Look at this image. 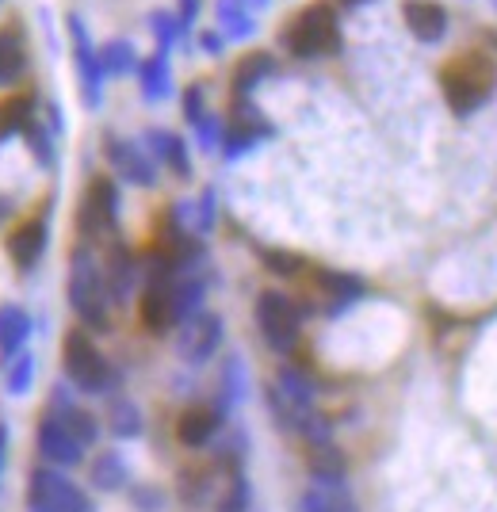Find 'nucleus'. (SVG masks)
<instances>
[{
	"instance_id": "obj_1",
	"label": "nucleus",
	"mask_w": 497,
	"mask_h": 512,
	"mask_svg": "<svg viewBox=\"0 0 497 512\" xmlns=\"http://www.w3.org/2000/svg\"><path fill=\"white\" fill-rule=\"evenodd\" d=\"M65 299L69 310L77 314L81 329L88 333H104L111 325V299L108 283H104V268L92 256V245H77V253L69 256V279H65Z\"/></svg>"
},
{
	"instance_id": "obj_2",
	"label": "nucleus",
	"mask_w": 497,
	"mask_h": 512,
	"mask_svg": "<svg viewBox=\"0 0 497 512\" xmlns=\"http://www.w3.org/2000/svg\"><path fill=\"white\" fill-rule=\"evenodd\" d=\"M497 85V65L490 54L482 50H463L452 62L440 69V88H444V104L455 115H471L494 96Z\"/></svg>"
},
{
	"instance_id": "obj_3",
	"label": "nucleus",
	"mask_w": 497,
	"mask_h": 512,
	"mask_svg": "<svg viewBox=\"0 0 497 512\" xmlns=\"http://www.w3.org/2000/svg\"><path fill=\"white\" fill-rule=\"evenodd\" d=\"M62 367H65V379L77 386L81 394H92V398H104V394H111V386H115V371H111L108 356L96 348L88 329H69L65 333Z\"/></svg>"
},
{
	"instance_id": "obj_4",
	"label": "nucleus",
	"mask_w": 497,
	"mask_h": 512,
	"mask_svg": "<svg viewBox=\"0 0 497 512\" xmlns=\"http://www.w3.org/2000/svg\"><path fill=\"white\" fill-rule=\"evenodd\" d=\"M283 46L291 58H325V54H337L341 50V23L337 12L329 4H310L303 8L295 20L283 27Z\"/></svg>"
},
{
	"instance_id": "obj_5",
	"label": "nucleus",
	"mask_w": 497,
	"mask_h": 512,
	"mask_svg": "<svg viewBox=\"0 0 497 512\" xmlns=\"http://www.w3.org/2000/svg\"><path fill=\"white\" fill-rule=\"evenodd\" d=\"M27 509L31 512H96V501L77 486L65 470L35 467L27 478Z\"/></svg>"
},
{
	"instance_id": "obj_6",
	"label": "nucleus",
	"mask_w": 497,
	"mask_h": 512,
	"mask_svg": "<svg viewBox=\"0 0 497 512\" xmlns=\"http://www.w3.org/2000/svg\"><path fill=\"white\" fill-rule=\"evenodd\" d=\"M119 222V188L111 176H92L85 195H81V211H77V234L81 245H100L115 237Z\"/></svg>"
},
{
	"instance_id": "obj_7",
	"label": "nucleus",
	"mask_w": 497,
	"mask_h": 512,
	"mask_svg": "<svg viewBox=\"0 0 497 512\" xmlns=\"http://www.w3.org/2000/svg\"><path fill=\"white\" fill-rule=\"evenodd\" d=\"M253 314H257V329L264 344L272 352H280V356H287L299 344V337H303V310L295 306V299H287L283 291H260Z\"/></svg>"
},
{
	"instance_id": "obj_8",
	"label": "nucleus",
	"mask_w": 497,
	"mask_h": 512,
	"mask_svg": "<svg viewBox=\"0 0 497 512\" xmlns=\"http://www.w3.org/2000/svg\"><path fill=\"white\" fill-rule=\"evenodd\" d=\"M85 444L62 425V417L43 413L39 425H35V455L43 459V467L54 470H73L85 463Z\"/></svg>"
},
{
	"instance_id": "obj_9",
	"label": "nucleus",
	"mask_w": 497,
	"mask_h": 512,
	"mask_svg": "<svg viewBox=\"0 0 497 512\" xmlns=\"http://www.w3.org/2000/svg\"><path fill=\"white\" fill-rule=\"evenodd\" d=\"M218 344H222V318L211 314V310H199L176 333V352H180V360L192 363V367L211 360L218 352Z\"/></svg>"
},
{
	"instance_id": "obj_10",
	"label": "nucleus",
	"mask_w": 497,
	"mask_h": 512,
	"mask_svg": "<svg viewBox=\"0 0 497 512\" xmlns=\"http://www.w3.org/2000/svg\"><path fill=\"white\" fill-rule=\"evenodd\" d=\"M46 245H50V226H46L43 214L23 218L20 226H12V234L4 237V253H8V260H12L20 272H31V268L43 260Z\"/></svg>"
},
{
	"instance_id": "obj_11",
	"label": "nucleus",
	"mask_w": 497,
	"mask_h": 512,
	"mask_svg": "<svg viewBox=\"0 0 497 512\" xmlns=\"http://www.w3.org/2000/svg\"><path fill=\"white\" fill-rule=\"evenodd\" d=\"M268 134H272V127L260 115V107L249 104V100H234L230 123L222 127V150H226V157H241L249 146H257L260 138H268Z\"/></svg>"
},
{
	"instance_id": "obj_12",
	"label": "nucleus",
	"mask_w": 497,
	"mask_h": 512,
	"mask_svg": "<svg viewBox=\"0 0 497 512\" xmlns=\"http://www.w3.org/2000/svg\"><path fill=\"white\" fill-rule=\"evenodd\" d=\"M69 35H73V58H77V73H81V92H85L88 107H100V92H104V65H100V50L88 39L85 23L69 16Z\"/></svg>"
},
{
	"instance_id": "obj_13",
	"label": "nucleus",
	"mask_w": 497,
	"mask_h": 512,
	"mask_svg": "<svg viewBox=\"0 0 497 512\" xmlns=\"http://www.w3.org/2000/svg\"><path fill=\"white\" fill-rule=\"evenodd\" d=\"M104 153H108L111 169L119 172L127 184H138V188L157 184V165L142 146H134L127 138H104Z\"/></svg>"
},
{
	"instance_id": "obj_14",
	"label": "nucleus",
	"mask_w": 497,
	"mask_h": 512,
	"mask_svg": "<svg viewBox=\"0 0 497 512\" xmlns=\"http://www.w3.org/2000/svg\"><path fill=\"white\" fill-rule=\"evenodd\" d=\"M402 20H406L417 43H440L448 35V12L436 0H406L402 4Z\"/></svg>"
},
{
	"instance_id": "obj_15",
	"label": "nucleus",
	"mask_w": 497,
	"mask_h": 512,
	"mask_svg": "<svg viewBox=\"0 0 497 512\" xmlns=\"http://www.w3.org/2000/svg\"><path fill=\"white\" fill-rule=\"evenodd\" d=\"M218 428H222V409H211V406H188L180 417H176V440L184 444V448H207L211 440L218 436Z\"/></svg>"
},
{
	"instance_id": "obj_16",
	"label": "nucleus",
	"mask_w": 497,
	"mask_h": 512,
	"mask_svg": "<svg viewBox=\"0 0 497 512\" xmlns=\"http://www.w3.org/2000/svg\"><path fill=\"white\" fill-rule=\"evenodd\" d=\"M100 268H104V283H108L111 299L123 302L134 291V283H138V264H134V256L127 253V245L119 241V237H111L108 241V253L100 260Z\"/></svg>"
},
{
	"instance_id": "obj_17",
	"label": "nucleus",
	"mask_w": 497,
	"mask_h": 512,
	"mask_svg": "<svg viewBox=\"0 0 497 512\" xmlns=\"http://www.w3.org/2000/svg\"><path fill=\"white\" fill-rule=\"evenodd\" d=\"M138 318L150 333H165V329L180 325L173 306V283H146V291L138 299Z\"/></svg>"
},
{
	"instance_id": "obj_18",
	"label": "nucleus",
	"mask_w": 497,
	"mask_h": 512,
	"mask_svg": "<svg viewBox=\"0 0 497 512\" xmlns=\"http://www.w3.org/2000/svg\"><path fill=\"white\" fill-rule=\"evenodd\" d=\"M46 413H54V417H62V425L85 444L92 448L96 444V436H100V421H96V413H88L85 406H77L65 390H54V398H50V409Z\"/></svg>"
},
{
	"instance_id": "obj_19",
	"label": "nucleus",
	"mask_w": 497,
	"mask_h": 512,
	"mask_svg": "<svg viewBox=\"0 0 497 512\" xmlns=\"http://www.w3.org/2000/svg\"><path fill=\"white\" fill-rule=\"evenodd\" d=\"M88 482H92V490H100V493L123 490V486L130 482L127 459H123V455H119L115 448L100 451V455L92 459V467H88Z\"/></svg>"
},
{
	"instance_id": "obj_20",
	"label": "nucleus",
	"mask_w": 497,
	"mask_h": 512,
	"mask_svg": "<svg viewBox=\"0 0 497 512\" xmlns=\"http://www.w3.org/2000/svg\"><path fill=\"white\" fill-rule=\"evenodd\" d=\"M314 283H318V291H322L325 299L333 302V310H345V306H352L364 295V279L348 276V272H333V268H318Z\"/></svg>"
},
{
	"instance_id": "obj_21",
	"label": "nucleus",
	"mask_w": 497,
	"mask_h": 512,
	"mask_svg": "<svg viewBox=\"0 0 497 512\" xmlns=\"http://www.w3.org/2000/svg\"><path fill=\"white\" fill-rule=\"evenodd\" d=\"M146 146L153 150V157L161 161V165H169L176 176H192V157H188V146H184V138H176L173 130H150L146 134Z\"/></svg>"
},
{
	"instance_id": "obj_22",
	"label": "nucleus",
	"mask_w": 497,
	"mask_h": 512,
	"mask_svg": "<svg viewBox=\"0 0 497 512\" xmlns=\"http://www.w3.org/2000/svg\"><path fill=\"white\" fill-rule=\"evenodd\" d=\"M31 119H39L31 92H12V96H4V100H0V142L23 134V130L31 127Z\"/></svg>"
},
{
	"instance_id": "obj_23",
	"label": "nucleus",
	"mask_w": 497,
	"mask_h": 512,
	"mask_svg": "<svg viewBox=\"0 0 497 512\" xmlns=\"http://www.w3.org/2000/svg\"><path fill=\"white\" fill-rule=\"evenodd\" d=\"M31 337V314L23 306H0V356L12 360L20 356Z\"/></svg>"
},
{
	"instance_id": "obj_24",
	"label": "nucleus",
	"mask_w": 497,
	"mask_h": 512,
	"mask_svg": "<svg viewBox=\"0 0 497 512\" xmlns=\"http://www.w3.org/2000/svg\"><path fill=\"white\" fill-rule=\"evenodd\" d=\"M272 54H264V50H253V54H245L234 69V100H249V92L264 81V77H272Z\"/></svg>"
},
{
	"instance_id": "obj_25",
	"label": "nucleus",
	"mask_w": 497,
	"mask_h": 512,
	"mask_svg": "<svg viewBox=\"0 0 497 512\" xmlns=\"http://www.w3.org/2000/svg\"><path fill=\"white\" fill-rule=\"evenodd\" d=\"M138 77H142V96L146 100H165L169 96V88H173V77H169V54L165 50H157L150 54L146 62H138Z\"/></svg>"
},
{
	"instance_id": "obj_26",
	"label": "nucleus",
	"mask_w": 497,
	"mask_h": 512,
	"mask_svg": "<svg viewBox=\"0 0 497 512\" xmlns=\"http://www.w3.org/2000/svg\"><path fill=\"white\" fill-rule=\"evenodd\" d=\"M303 512H352V497L345 493V482H314V490L299 501Z\"/></svg>"
},
{
	"instance_id": "obj_27",
	"label": "nucleus",
	"mask_w": 497,
	"mask_h": 512,
	"mask_svg": "<svg viewBox=\"0 0 497 512\" xmlns=\"http://www.w3.org/2000/svg\"><path fill=\"white\" fill-rule=\"evenodd\" d=\"M306 467L314 474V482H345V455L333 448V444H314Z\"/></svg>"
},
{
	"instance_id": "obj_28",
	"label": "nucleus",
	"mask_w": 497,
	"mask_h": 512,
	"mask_svg": "<svg viewBox=\"0 0 497 512\" xmlns=\"http://www.w3.org/2000/svg\"><path fill=\"white\" fill-rule=\"evenodd\" d=\"M108 428L119 436V440H134V436H142V409L134 406L130 398H111Z\"/></svg>"
},
{
	"instance_id": "obj_29",
	"label": "nucleus",
	"mask_w": 497,
	"mask_h": 512,
	"mask_svg": "<svg viewBox=\"0 0 497 512\" xmlns=\"http://www.w3.org/2000/svg\"><path fill=\"white\" fill-rule=\"evenodd\" d=\"M218 23H222V35L226 39H245L253 35V12L241 4V0H218Z\"/></svg>"
},
{
	"instance_id": "obj_30",
	"label": "nucleus",
	"mask_w": 497,
	"mask_h": 512,
	"mask_svg": "<svg viewBox=\"0 0 497 512\" xmlns=\"http://www.w3.org/2000/svg\"><path fill=\"white\" fill-rule=\"evenodd\" d=\"M100 65L111 77H123L130 69H138V54H134V46L127 39H111V43L100 46Z\"/></svg>"
},
{
	"instance_id": "obj_31",
	"label": "nucleus",
	"mask_w": 497,
	"mask_h": 512,
	"mask_svg": "<svg viewBox=\"0 0 497 512\" xmlns=\"http://www.w3.org/2000/svg\"><path fill=\"white\" fill-rule=\"evenodd\" d=\"M27 65V54H23L20 39L12 31H0V85H12Z\"/></svg>"
},
{
	"instance_id": "obj_32",
	"label": "nucleus",
	"mask_w": 497,
	"mask_h": 512,
	"mask_svg": "<svg viewBox=\"0 0 497 512\" xmlns=\"http://www.w3.org/2000/svg\"><path fill=\"white\" fill-rule=\"evenodd\" d=\"M31 383H35V356L23 348L20 356L8 360V394L12 398H27Z\"/></svg>"
},
{
	"instance_id": "obj_33",
	"label": "nucleus",
	"mask_w": 497,
	"mask_h": 512,
	"mask_svg": "<svg viewBox=\"0 0 497 512\" xmlns=\"http://www.w3.org/2000/svg\"><path fill=\"white\" fill-rule=\"evenodd\" d=\"M211 497V470L199 467V470H184L180 474V501L184 505H203Z\"/></svg>"
},
{
	"instance_id": "obj_34",
	"label": "nucleus",
	"mask_w": 497,
	"mask_h": 512,
	"mask_svg": "<svg viewBox=\"0 0 497 512\" xmlns=\"http://www.w3.org/2000/svg\"><path fill=\"white\" fill-rule=\"evenodd\" d=\"M23 138H27V146H31V157L50 169V165H54V138H50V127H46L43 119H31V127L23 130Z\"/></svg>"
},
{
	"instance_id": "obj_35",
	"label": "nucleus",
	"mask_w": 497,
	"mask_h": 512,
	"mask_svg": "<svg viewBox=\"0 0 497 512\" xmlns=\"http://www.w3.org/2000/svg\"><path fill=\"white\" fill-rule=\"evenodd\" d=\"M249 501H253V490H249L245 474H230V482H226V490L218 497L215 512H249Z\"/></svg>"
},
{
	"instance_id": "obj_36",
	"label": "nucleus",
	"mask_w": 497,
	"mask_h": 512,
	"mask_svg": "<svg viewBox=\"0 0 497 512\" xmlns=\"http://www.w3.org/2000/svg\"><path fill=\"white\" fill-rule=\"evenodd\" d=\"M241 398H245V367H241V360H230L222 371V413L238 406Z\"/></svg>"
},
{
	"instance_id": "obj_37",
	"label": "nucleus",
	"mask_w": 497,
	"mask_h": 512,
	"mask_svg": "<svg viewBox=\"0 0 497 512\" xmlns=\"http://www.w3.org/2000/svg\"><path fill=\"white\" fill-rule=\"evenodd\" d=\"M264 264H268V272L272 276H283V279H299L306 268V260L299 253H283V249H268L264 253Z\"/></svg>"
},
{
	"instance_id": "obj_38",
	"label": "nucleus",
	"mask_w": 497,
	"mask_h": 512,
	"mask_svg": "<svg viewBox=\"0 0 497 512\" xmlns=\"http://www.w3.org/2000/svg\"><path fill=\"white\" fill-rule=\"evenodd\" d=\"M150 23H153V35H157L161 50L169 54V46H173L176 39H180V31H184V27H180V20H176V16H169V12H153Z\"/></svg>"
},
{
	"instance_id": "obj_39",
	"label": "nucleus",
	"mask_w": 497,
	"mask_h": 512,
	"mask_svg": "<svg viewBox=\"0 0 497 512\" xmlns=\"http://www.w3.org/2000/svg\"><path fill=\"white\" fill-rule=\"evenodd\" d=\"M195 134H199V146H203V150H215V146H222V127H218V119H211V115L195 123Z\"/></svg>"
},
{
	"instance_id": "obj_40",
	"label": "nucleus",
	"mask_w": 497,
	"mask_h": 512,
	"mask_svg": "<svg viewBox=\"0 0 497 512\" xmlns=\"http://www.w3.org/2000/svg\"><path fill=\"white\" fill-rule=\"evenodd\" d=\"M184 115H188V123H199V119H207V107H203V88L192 85L184 92Z\"/></svg>"
},
{
	"instance_id": "obj_41",
	"label": "nucleus",
	"mask_w": 497,
	"mask_h": 512,
	"mask_svg": "<svg viewBox=\"0 0 497 512\" xmlns=\"http://www.w3.org/2000/svg\"><path fill=\"white\" fill-rule=\"evenodd\" d=\"M211 222H215V192H203V199H199V214H195V226H199V230H211Z\"/></svg>"
},
{
	"instance_id": "obj_42",
	"label": "nucleus",
	"mask_w": 497,
	"mask_h": 512,
	"mask_svg": "<svg viewBox=\"0 0 497 512\" xmlns=\"http://www.w3.org/2000/svg\"><path fill=\"white\" fill-rule=\"evenodd\" d=\"M195 12H199V0H180V16H176L180 27H188L195 20Z\"/></svg>"
},
{
	"instance_id": "obj_43",
	"label": "nucleus",
	"mask_w": 497,
	"mask_h": 512,
	"mask_svg": "<svg viewBox=\"0 0 497 512\" xmlns=\"http://www.w3.org/2000/svg\"><path fill=\"white\" fill-rule=\"evenodd\" d=\"M4 463H8V428L0 425V474H4Z\"/></svg>"
},
{
	"instance_id": "obj_44",
	"label": "nucleus",
	"mask_w": 497,
	"mask_h": 512,
	"mask_svg": "<svg viewBox=\"0 0 497 512\" xmlns=\"http://www.w3.org/2000/svg\"><path fill=\"white\" fill-rule=\"evenodd\" d=\"M203 46H207V50H218V46H222V35H203Z\"/></svg>"
},
{
	"instance_id": "obj_45",
	"label": "nucleus",
	"mask_w": 497,
	"mask_h": 512,
	"mask_svg": "<svg viewBox=\"0 0 497 512\" xmlns=\"http://www.w3.org/2000/svg\"><path fill=\"white\" fill-rule=\"evenodd\" d=\"M241 4H245V8H249V12H253V8H264V4H268V0H241Z\"/></svg>"
},
{
	"instance_id": "obj_46",
	"label": "nucleus",
	"mask_w": 497,
	"mask_h": 512,
	"mask_svg": "<svg viewBox=\"0 0 497 512\" xmlns=\"http://www.w3.org/2000/svg\"><path fill=\"white\" fill-rule=\"evenodd\" d=\"M345 8H360V4H371V0H341Z\"/></svg>"
},
{
	"instance_id": "obj_47",
	"label": "nucleus",
	"mask_w": 497,
	"mask_h": 512,
	"mask_svg": "<svg viewBox=\"0 0 497 512\" xmlns=\"http://www.w3.org/2000/svg\"><path fill=\"white\" fill-rule=\"evenodd\" d=\"M0 214H4V199H0Z\"/></svg>"
},
{
	"instance_id": "obj_48",
	"label": "nucleus",
	"mask_w": 497,
	"mask_h": 512,
	"mask_svg": "<svg viewBox=\"0 0 497 512\" xmlns=\"http://www.w3.org/2000/svg\"><path fill=\"white\" fill-rule=\"evenodd\" d=\"M494 4H497V0H494Z\"/></svg>"
}]
</instances>
